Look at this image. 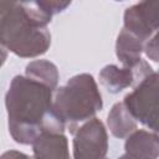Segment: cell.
Listing matches in <instances>:
<instances>
[{
  "label": "cell",
  "instance_id": "obj_2",
  "mask_svg": "<svg viewBox=\"0 0 159 159\" xmlns=\"http://www.w3.org/2000/svg\"><path fill=\"white\" fill-rule=\"evenodd\" d=\"M51 19L36 1H6L0 12V43L22 58L43 55L51 45Z\"/></svg>",
  "mask_w": 159,
  "mask_h": 159
},
{
  "label": "cell",
  "instance_id": "obj_6",
  "mask_svg": "<svg viewBox=\"0 0 159 159\" xmlns=\"http://www.w3.org/2000/svg\"><path fill=\"white\" fill-rule=\"evenodd\" d=\"M158 1H142L127 7L123 16V29L147 42L158 30Z\"/></svg>",
  "mask_w": 159,
  "mask_h": 159
},
{
  "label": "cell",
  "instance_id": "obj_1",
  "mask_svg": "<svg viewBox=\"0 0 159 159\" xmlns=\"http://www.w3.org/2000/svg\"><path fill=\"white\" fill-rule=\"evenodd\" d=\"M52 97V89L26 76L11 80L5 107L9 132L16 143L31 144L42 132H65V123L53 112Z\"/></svg>",
  "mask_w": 159,
  "mask_h": 159
},
{
  "label": "cell",
  "instance_id": "obj_16",
  "mask_svg": "<svg viewBox=\"0 0 159 159\" xmlns=\"http://www.w3.org/2000/svg\"><path fill=\"white\" fill-rule=\"evenodd\" d=\"M6 58H7V51H6V48L0 43V67L5 63Z\"/></svg>",
  "mask_w": 159,
  "mask_h": 159
},
{
  "label": "cell",
  "instance_id": "obj_14",
  "mask_svg": "<svg viewBox=\"0 0 159 159\" xmlns=\"http://www.w3.org/2000/svg\"><path fill=\"white\" fill-rule=\"evenodd\" d=\"M143 51L145 52V55L149 60H152L153 62H158V36H157V34H154L144 43Z\"/></svg>",
  "mask_w": 159,
  "mask_h": 159
},
{
  "label": "cell",
  "instance_id": "obj_15",
  "mask_svg": "<svg viewBox=\"0 0 159 159\" xmlns=\"http://www.w3.org/2000/svg\"><path fill=\"white\" fill-rule=\"evenodd\" d=\"M0 159H34V158L19 150H7L0 155Z\"/></svg>",
  "mask_w": 159,
  "mask_h": 159
},
{
  "label": "cell",
  "instance_id": "obj_9",
  "mask_svg": "<svg viewBox=\"0 0 159 159\" xmlns=\"http://www.w3.org/2000/svg\"><path fill=\"white\" fill-rule=\"evenodd\" d=\"M124 153L144 159H158L159 155L158 134L155 132H149L145 129H135L125 139Z\"/></svg>",
  "mask_w": 159,
  "mask_h": 159
},
{
  "label": "cell",
  "instance_id": "obj_11",
  "mask_svg": "<svg viewBox=\"0 0 159 159\" xmlns=\"http://www.w3.org/2000/svg\"><path fill=\"white\" fill-rule=\"evenodd\" d=\"M107 125L111 133L119 139L127 138L137 129V122L129 114L123 102H117L112 106L107 116Z\"/></svg>",
  "mask_w": 159,
  "mask_h": 159
},
{
  "label": "cell",
  "instance_id": "obj_3",
  "mask_svg": "<svg viewBox=\"0 0 159 159\" xmlns=\"http://www.w3.org/2000/svg\"><path fill=\"white\" fill-rule=\"evenodd\" d=\"M102 107L101 92L93 76L89 73L76 75L65 86L53 91V112L65 125H70L71 133L80 123L92 119Z\"/></svg>",
  "mask_w": 159,
  "mask_h": 159
},
{
  "label": "cell",
  "instance_id": "obj_8",
  "mask_svg": "<svg viewBox=\"0 0 159 159\" xmlns=\"http://www.w3.org/2000/svg\"><path fill=\"white\" fill-rule=\"evenodd\" d=\"M31 144L34 159H71L68 140L63 133L42 132Z\"/></svg>",
  "mask_w": 159,
  "mask_h": 159
},
{
  "label": "cell",
  "instance_id": "obj_13",
  "mask_svg": "<svg viewBox=\"0 0 159 159\" xmlns=\"http://www.w3.org/2000/svg\"><path fill=\"white\" fill-rule=\"evenodd\" d=\"M36 2L45 12H47L51 16L62 12L71 5V1H36Z\"/></svg>",
  "mask_w": 159,
  "mask_h": 159
},
{
  "label": "cell",
  "instance_id": "obj_17",
  "mask_svg": "<svg viewBox=\"0 0 159 159\" xmlns=\"http://www.w3.org/2000/svg\"><path fill=\"white\" fill-rule=\"evenodd\" d=\"M118 159H144V158H139V157H135V155H132V154L124 153V154H123V155H120Z\"/></svg>",
  "mask_w": 159,
  "mask_h": 159
},
{
  "label": "cell",
  "instance_id": "obj_7",
  "mask_svg": "<svg viewBox=\"0 0 159 159\" xmlns=\"http://www.w3.org/2000/svg\"><path fill=\"white\" fill-rule=\"evenodd\" d=\"M153 71L154 70L150 67V65L147 61L142 60L134 68L107 65L101 70L98 78L108 92L119 93L120 91L135 84L138 81H140Z\"/></svg>",
  "mask_w": 159,
  "mask_h": 159
},
{
  "label": "cell",
  "instance_id": "obj_5",
  "mask_svg": "<svg viewBox=\"0 0 159 159\" xmlns=\"http://www.w3.org/2000/svg\"><path fill=\"white\" fill-rule=\"evenodd\" d=\"M73 159H107L108 134L103 122L96 117L73 132Z\"/></svg>",
  "mask_w": 159,
  "mask_h": 159
},
{
  "label": "cell",
  "instance_id": "obj_4",
  "mask_svg": "<svg viewBox=\"0 0 159 159\" xmlns=\"http://www.w3.org/2000/svg\"><path fill=\"white\" fill-rule=\"evenodd\" d=\"M158 73H152L143 77L129 92L123 104L137 122L148 127L153 132H158Z\"/></svg>",
  "mask_w": 159,
  "mask_h": 159
},
{
  "label": "cell",
  "instance_id": "obj_10",
  "mask_svg": "<svg viewBox=\"0 0 159 159\" xmlns=\"http://www.w3.org/2000/svg\"><path fill=\"white\" fill-rule=\"evenodd\" d=\"M144 41L122 29L116 41V55L123 67L134 68L142 61Z\"/></svg>",
  "mask_w": 159,
  "mask_h": 159
},
{
  "label": "cell",
  "instance_id": "obj_12",
  "mask_svg": "<svg viewBox=\"0 0 159 159\" xmlns=\"http://www.w3.org/2000/svg\"><path fill=\"white\" fill-rule=\"evenodd\" d=\"M25 76L55 91L58 83V70L55 63L47 60H35L27 63Z\"/></svg>",
  "mask_w": 159,
  "mask_h": 159
}]
</instances>
